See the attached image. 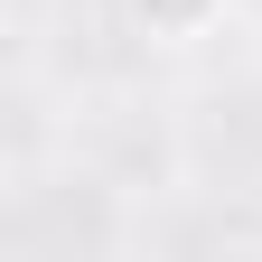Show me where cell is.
<instances>
[{
    "mask_svg": "<svg viewBox=\"0 0 262 262\" xmlns=\"http://www.w3.org/2000/svg\"><path fill=\"white\" fill-rule=\"evenodd\" d=\"M122 10L141 19V38H159V47H196V38L225 19V0H122Z\"/></svg>",
    "mask_w": 262,
    "mask_h": 262,
    "instance_id": "obj_1",
    "label": "cell"
}]
</instances>
